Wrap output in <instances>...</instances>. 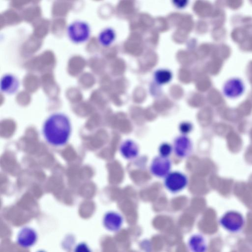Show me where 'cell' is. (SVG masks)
Instances as JSON below:
<instances>
[{"mask_svg": "<svg viewBox=\"0 0 252 252\" xmlns=\"http://www.w3.org/2000/svg\"><path fill=\"white\" fill-rule=\"evenodd\" d=\"M42 131L45 140L49 145L54 147L63 146L67 143L70 136V119L64 113H53L45 121Z\"/></svg>", "mask_w": 252, "mask_h": 252, "instance_id": "cell-1", "label": "cell"}, {"mask_svg": "<svg viewBox=\"0 0 252 252\" xmlns=\"http://www.w3.org/2000/svg\"><path fill=\"white\" fill-rule=\"evenodd\" d=\"M67 35L72 42L79 44L87 41L91 35V27L87 22L76 20L67 27Z\"/></svg>", "mask_w": 252, "mask_h": 252, "instance_id": "cell-2", "label": "cell"}, {"mask_svg": "<svg viewBox=\"0 0 252 252\" xmlns=\"http://www.w3.org/2000/svg\"><path fill=\"white\" fill-rule=\"evenodd\" d=\"M188 183L186 175L179 171L170 172L165 177L164 184L171 192L177 193L184 189Z\"/></svg>", "mask_w": 252, "mask_h": 252, "instance_id": "cell-3", "label": "cell"}, {"mask_svg": "<svg viewBox=\"0 0 252 252\" xmlns=\"http://www.w3.org/2000/svg\"><path fill=\"white\" fill-rule=\"evenodd\" d=\"M244 220L242 215L235 211L225 213L220 219V224L226 230L236 232L243 226Z\"/></svg>", "mask_w": 252, "mask_h": 252, "instance_id": "cell-4", "label": "cell"}, {"mask_svg": "<svg viewBox=\"0 0 252 252\" xmlns=\"http://www.w3.org/2000/svg\"><path fill=\"white\" fill-rule=\"evenodd\" d=\"M171 168V160L161 156L155 157L150 165L151 172L158 178H165L170 172Z\"/></svg>", "mask_w": 252, "mask_h": 252, "instance_id": "cell-5", "label": "cell"}, {"mask_svg": "<svg viewBox=\"0 0 252 252\" xmlns=\"http://www.w3.org/2000/svg\"><path fill=\"white\" fill-rule=\"evenodd\" d=\"M191 150V142L186 135L179 136L174 140L173 150L177 157L186 158L189 155Z\"/></svg>", "mask_w": 252, "mask_h": 252, "instance_id": "cell-6", "label": "cell"}, {"mask_svg": "<svg viewBox=\"0 0 252 252\" xmlns=\"http://www.w3.org/2000/svg\"><path fill=\"white\" fill-rule=\"evenodd\" d=\"M20 86L18 78L11 73H6L2 75L0 82V88L1 92L7 94L16 93Z\"/></svg>", "mask_w": 252, "mask_h": 252, "instance_id": "cell-7", "label": "cell"}, {"mask_svg": "<svg viewBox=\"0 0 252 252\" xmlns=\"http://www.w3.org/2000/svg\"><path fill=\"white\" fill-rule=\"evenodd\" d=\"M244 89V86L242 81L239 79L233 78L225 83L223 91L226 96L235 98L243 93Z\"/></svg>", "mask_w": 252, "mask_h": 252, "instance_id": "cell-8", "label": "cell"}, {"mask_svg": "<svg viewBox=\"0 0 252 252\" xmlns=\"http://www.w3.org/2000/svg\"><path fill=\"white\" fill-rule=\"evenodd\" d=\"M36 239L37 235L35 231L29 227H25L21 229L17 237L18 244L24 248H29L32 246Z\"/></svg>", "mask_w": 252, "mask_h": 252, "instance_id": "cell-9", "label": "cell"}, {"mask_svg": "<svg viewBox=\"0 0 252 252\" xmlns=\"http://www.w3.org/2000/svg\"><path fill=\"white\" fill-rule=\"evenodd\" d=\"M120 152L125 158L132 159L138 156L139 148L134 141L127 139L123 141L121 144L120 147Z\"/></svg>", "mask_w": 252, "mask_h": 252, "instance_id": "cell-10", "label": "cell"}, {"mask_svg": "<svg viewBox=\"0 0 252 252\" xmlns=\"http://www.w3.org/2000/svg\"><path fill=\"white\" fill-rule=\"evenodd\" d=\"M103 223L105 227L111 231H116L122 223V217L118 213L109 212L104 217Z\"/></svg>", "mask_w": 252, "mask_h": 252, "instance_id": "cell-11", "label": "cell"}, {"mask_svg": "<svg viewBox=\"0 0 252 252\" xmlns=\"http://www.w3.org/2000/svg\"><path fill=\"white\" fill-rule=\"evenodd\" d=\"M189 246L194 252H205L207 249L205 239L199 235H194L190 238Z\"/></svg>", "mask_w": 252, "mask_h": 252, "instance_id": "cell-12", "label": "cell"}, {"mask_svg": "<svg viewBox=\"0 0 252 252\" xmlns=\"http://www.w3.org/2000/svg\"><path fill=\"white\" fill-rule=\"evenodd\" d=\"M115 36V32L113 29L110 28H105L99 32L98 40L100 44L107 46L113 42Z\"/></svg>", "mask_w": 252, "mask_h": 252, "instance_id": "cell-13", "label": "cell"}, {"mask_svg": "<svg viewBox=\"0 0 252 252\" xmlns=\"http://www.w3.org/2000/svg\"><path fill=\"white\" fill-rule=\"evenodd\" d=\"M156 81L159 84L168 83L172 78L171 73L165 69H161L156 72L155 75Z\"/></svg>", "mask_w": 252, "mask_h": 252, "instance_id": "cell-14", "label": "cell"}, {"mask_svg": "<svg viewBox=\"0 0 252 252\" xmlns=\"http://www.w3.org/2000/svg\"><path fill=\"white\" fill-rule=\"evenodd\" d=\"M173 150V147L167 143H163L161 144L158 148L159 156L164 157H167L171 154Z\"/></svg>", "mask_w": 252, "mask_h": 252, "instance_id": "cell-15", "label": "cell"}, {"mask_svg": "<svg viewBox=\"0 0 252 252\" xmlns=\"http://www.w3.org/2000/svg\"><path fill=\"white\" fill-rule=\"evenodd\" d=\"M192 128V126L191 124L189 122H183L179 126V129L183 135L189 133L191 131Z\"/></svg>", "mask_w": 252, "mask_h": 252, "instance_id": "cell-16", "label": "cell"}, {"mask_svg": "<svg viewBox=\"0 0 252 252\" xmlns=\"http://www.w3.org/2000/svg\"><path fill=\"white\" fill-rule=\"evenodd\" d=\"M74 252H91V251L86 244L81 243L76 247Z\"/></svg>", "mask_w": 252, "mask_h": 252, "instance_id": "cell-17", "label": "cell"}, {"mask_svg": "<svg viewBox=\"0 0 252 252\" xmlns=\"http://www.w3.org/2000/svg\"><path fill=\"white\" fill-rule=\"evenodd\" d=\"M44 252V251H39V252Z\"/></svg>", "mask_w": 252, "mask_h": 252, "instance_id": "cell-18", "label": "cell"}]
</instances>
